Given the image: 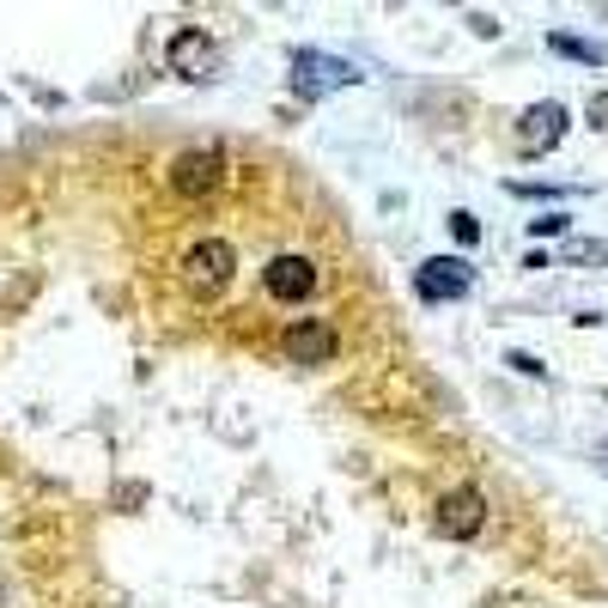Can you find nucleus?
Returning <instances> with one entry per match:
<instances>
[{
  "label": "nucleus",
  "instance_id": "nucleus-1",
  "mask_svg": "<svg viewBox=\"0 0 608 608\" xmlns=\"http://www.w3.org/2000/svg\"><path fill=\"white\" fill-rule=\"evenodd\" d=\"M232 274H238V250H232V238H201V244L183 250V286L195 292V299L225 292Z\"/></svg>",
  "mask_w": 608,
  "mask_h": 608
},
{
  "label": "nucleus",
  "instance_id": "nucleus-2",
  "mask_svg": "<svg viewBox=\"0 0 608 608\" xmlns=\"http://www.w3.org/2000/svg\"><path fill=\"white\" fill-rule=\"evenodd\" d=\"M165 183H171L177 201H207L225 183V153L219 146H183L171 159V171H165Z\"/></svg>",
  "mask_w": 608,
  "mask_h": 608
},
{
  "label": "nucleus",
  "instance_id": "nucleus-3",
  "mask_svg": "<svg viewBox=\"0 0 608 608\" xmlns=\"http://www.w3.org/2000/svg\"><path fill=\"white\" fill-rule=\"evenodd\" d=\"M481 523H487V493L481 487H450L432 505V529L444 542H469V536H481Z\"/></svg>",
  "mask_w": 608,
  "mask_h": 608
},
{
  "label": "nucleus",
  "instance_id": "nucleus-4",
  "mask_svg": "<svg viewBox=\"0 0 608 608\" xmlns=\"http://www.w3.org/2000/svg\"><path fill=\"white\" fill-rule=\"evenodd\" d=\"M414 292L426 304H450V299H469L475 292V268L463 256H432V262L414 268Z\"/></svg>",
  "mask_w": 608,
  "mask_h": 608
},
{
  "label": "nucleus",
  "instance_id": "nucleus-5",
  "mask_svg": "<svg viewBox=\"0 0 608 608\" xmlns=\"http://www.w3.org/2000/svg\"><path fill=\"white\" fill-rule=\"evenodd\" d=\"M262 286H268V299H280V304H299V299H311V292L323 286V274H317V262H311V256H299V250H280L274 262L262 268Z\"/></svg>",
  "mask_w": 608,
  "mask_h": 608
},
{
  "label": "nucleus",
  "instance_id": "nucleus-6",
  "mask_svg": "<svg viewBox=\"0 0 608 608\" xmlns=\"http://www.w3.org/2000/svg\"><path fill=\"white\" fill-rule=\"evenodd\" d=\"M359 67L341 61V55H323V49H292V86L299 92H335V86H353Z\"/></svg>",
  "mask_w": 608,
  "mask_h": 608
},
{
  "label": "nucleus",
  "instance_id": "nucleus-7",
  "mask_svg": "<svg viewBox=\"0 0 608 608\" xmlns=\"http://www.w3.org/2000/svg\"><path fill=\"white\" fill-rule=\"evenodd\" d=\"M560 134H566V104H554V98H548V104H529L523 116H517V153H523V159H542V153H554L560 146Z\"/></svg>",
  "mask_w": 608,
  "mask_h": 608
},
{
  "label": "nucleus",
  "instance_id": "nucleus-8",
  "mask_svg": "<svg viewBox=\"0 0 608 608\" xmlns=\"http://www.w3.org/2000/svg\"><path fill=\"white\" fill-rule=\"evenodd\" d=\"M280 347H286L292 365H329V359L341 353V335H335L329 317H299V323L286 329V341H280Z\"/></svg>",
  "mask_w": 608,
  "mask_h": 608
},
{
  "label": "nucleus",
  "instance_id": "nucleus-9",
  "mask_svg": "<svg viewBox=\"0 0 608 608\" xmlns=\"http://www.w3.org/2000/svg\"><path fill=\"white\" fill-rule=\"evenodd\" d=\"M165 55H171V74L195 80V74H207V67H213V37H207V31H177Z\"/></svg>",
  "mask_w": 608,
  "mask_h": 608
},
{
  "label": "nucleus",
  "instance_id": "nucleus-10",
  "mask_svg": "<svg viewBox=\"0 0 608 608\" xmlns=\"http://www.w3.org/2000/svg\"><path fill=\"white\" fill-rule=\"evenodd\" d=\"M548 49L566 55V61H590V67H603V61H608L603 43H590V37H566V31H554V37H548Z\"/></svg>",
  "mask_w": 608,
  "mask_h": 608
},
{
  "label": "nucleus",
  "instance_id": "nucleus-11",
  "mask_svg": "<svg viewBox=\"0 0 608 608\" xmlns=\"http://www.w3.org/2000/svg\"><path fill=\"white\" fill-rule=\"evenodd\" d=\"M572 225V213H542V219H529V238H560Z\"/></svg>",
  "mask_w": 608,
  "mask_h": 608
},
{
  "label": "nucleus",
  "instance_id": "nucleus-12",
  "mask_svg": "<svg viewBox=\"0 0 608 608\" xmlns=\"http://www.w3.org/2000/svg\"><path fill=\"white\" fill-rule=\"evenodd\" d=\"M450 232H457V244H481V219H475V213H450Z\"/></svg>",
  "mask_w": 608,
  "mask_h": 608
},
{
  "label": "nucleus",
  "instance_id": "nucleus-13",
  "mask_svg": "<svg viewBox=\"0 0 608 608\" xmlns=\"http://www.w3.org/2000/svg\"><path fill=\"white\" fill-rule=\"evenodd\" d=\"M505 365H511V371H523V378H542V359H536V353H523V347H511V353H505Z\"/></svg>",
  "mask_w": 608,
  "mask_h": 608
},
{
  "label": "nucleus",
  "instance_id": "nucleus-14",
  "mask_svg": "<svg viewBox=\"0 0 608 608\" xmlns=\"http://www.w3.org/2000/svg\"><path fill=\"white\" fill-rule=\"evenodd\" d=\"M511 195H566V189H554V183H511Z\"/></svg>",
  "mask_w": 608,
  "mask_h": 608
},
{
  "label": "nucleus",
  "instance_id": "nucleus-15",
  "mask_svg": "<svg viewBox=\"0 0 608 608\" xmlns=\"http://www.w3.org/2000/svg\"><path fill=\"white\" fill-rule=\"evenodd\" d=\"M590 110H596V116H608V98H596V104H590Z\"/></svg>",
  "mask_w": 608,
  "mask_h": 608
}]
</instances>
